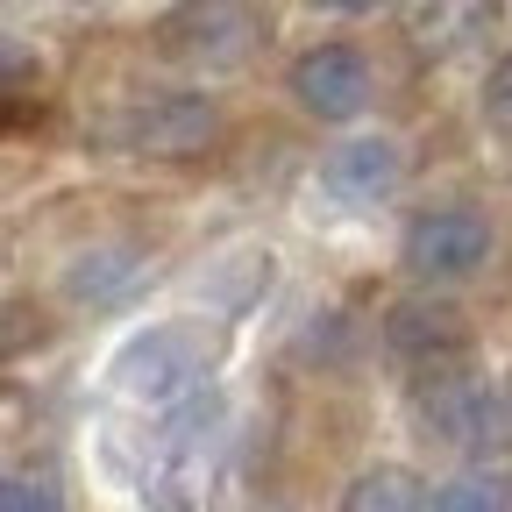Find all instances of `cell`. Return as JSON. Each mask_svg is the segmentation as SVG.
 I'll return each mask as SVG.
<instances>
[{"instance_id":"cell-3","label":"cell","mask_w":512,"mask_h":512,"mask_svg":"<svg viewBox=\"0 0 512 512\" xmlns=\"http://www.w3.org/2000/svg\"><path fill=\"white\" fill-rule=\"evenodd\" d=\"M399 256H406V271H413V278H434V285L470 278L484 256H491V221H484L477 207H441V214H420V221L406 228Z\"/></svg>"},{"instance_id":"cell-12","label":"cell","mask_w":512,"mask_h":512,"mask_svg":"<svg viewBox=\"0 0 512 512\" xmlns=\"http://www.w3.org/2000/svg\"><path fill=\"white\" fill-rule=\"evenodd\" d=\"M484 121L498 128V136H512V57H498L491 79H484Z\"/></svg>"},{"instance_id":"cell-6","label":"cell","mask_w":512,"mask_h":512,"mask_svg":"<svg viewBox=\"0 0 512 512\" xmlns=\"http://www.w3.org/2000/svg\"><path fill=\"white\" fill-rule=\"evenodd\" d=\"M214 136V100L200 93H164L150 107H128L114 121V143L121 150H150V157H185Z\"/></svg>"},{"instance_id":"cell-7","label":"cell","mask_w":512,"mask_h":512,"mask_svg":"<svg viewBox=\"0 0 512 512\" xmlns=\"http://www.w3.org/2000/svg\"><path fill=\"white\" fill-rule=\"evenodd\" d=\"M136 278H143V249H128V242H100V249H79L72 264H64V299H79V306H107V299H121Z\"/></svg>"},{"instance_id":"cell-11","label":"cell","mask_w":512,"mask_h":512,"mask_svg":"<svg viewBox=\"0 0 512 512\" xmlns=\"http://www.w3.org/2000/svg\"><path fill=\"white\" fill-rule=\"evenodd\" d=\"M434 512H512V491L498 477H456L434 491Z\"/></svg>"},{"instance_id":"cell-9","label":"cell","mask_w":512,"mask_h":512,"mask_svg":"<svg viewBox=\"0 0 512 512\" xmlns=\"http://www.w3.org/2000/svg\"><path fill=\"white\" fill-rule=\"evenodd\" d=\"M342 512H434V498L406 463H377L342 491Z\"/></svg>"},{"instance_id":"cell-8","label":"cell","mask_w":512,"mask_h":512,"mask_svg":"<svg viewBox=\"0 0 512 512\" xmlns=\"http://www.w3.org/2000/svg\"><path fill=\"white\" fill-rule=\"evenodd\" d=\"M328 185L342 192V200H377V192H392L399 185V143H384V136L342 143L328 157Z\"/></svg>"},{"instance_id":"cell-1","label":"cell","mask_w":512,"mask_h":512,"mask_svg":"<svg viewBox=\"0 0 512 512\" xmlns=\"http://www.w3.org/2000/svg\"><path fill=\"white\" fill-rule=\"evenodd\" d=\"M221 470H228V413L214 392H200L192 406L143 427V463L128 470V484L150 512H207Z\"/></svg>"},{"instance_id":"cell-4","label":"cell","mask_w":512,"mask_h":512,"mask_svg":"<svg viewBox=\"0 0 512 512\" xmlns=\"http://www.w3.org/2000/svg\"><path fill=\"white\" fill-rule=\"evenodd\" d=\"M384 342H392L413 370H427L434 384H448V377H456V363L470 356L463 313L441 306V299H399L392 313H384Z\"/></svg>"},{"instance_id":"cell-5","label":"cell","mask_w":512,"mask_h":512,"mask_svg":"<svg viewBox=\"0 0 512 512\" xmlns=\"http://www.w3.org/2000/svg\"><path fill=\"white\" fill-rule=\"evenodd\" d=\"M292 93H299V107L320 114V121H356V114L370 107V64H363V50H349V43H320V50H306V57L292 64Z\"/></svg>"},{"instance_id":"cell-10","label":"cell","mask_w":512,"mask_h":512,"mask_svg":"<svg viewBox=\"0 0 512 512\" xmlns=\"http://www.w3.org/2000/svg\"><path fill=\"white\" fill-rule=\"evenodd\" d=\"M0 512H64V491L50 470H8L0 484Z\"/></svg>"},{"instance_id":"cell-2","label":"cell","mask_w":512,"mask_h":512,"mask_svg":"<svg viewBox=\"0 0 512 512\" xmlns=\"http://www.w3.org/2000/svg\"><path fill=\"white\" fill-rule=\"evenodd\" d=\"M221 349H228V335L207 328V320H192V313L157 320V328L128 335V342L107 356V392H114L128 413L164 420V413H178V406H192V399L207 392Z\"/></svg>"}]
</instances>
